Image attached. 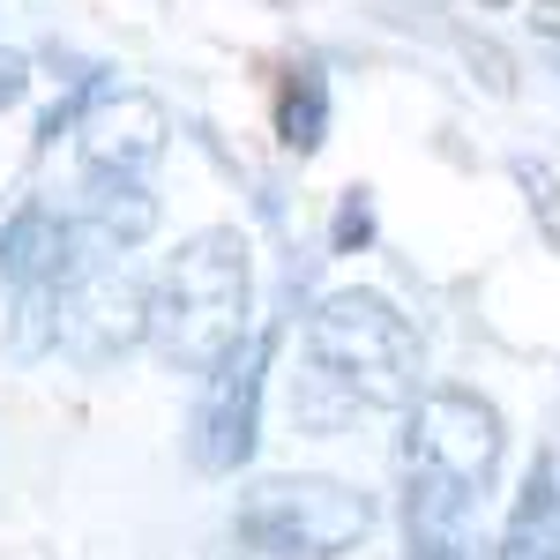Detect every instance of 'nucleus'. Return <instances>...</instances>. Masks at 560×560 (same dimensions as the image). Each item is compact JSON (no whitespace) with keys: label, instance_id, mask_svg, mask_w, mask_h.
Instances as JSON below:
<instances>
[{"label":"nucleus","instance_id":"1","mask_svg":"<svg viewBox=\"0 0 560 560\" xmlns=\"http://www.w3.org/2000/svg\"><path fill=\"white\" fill-rule=\"evenodd\" d=\"M240 337H255V261L240 232H195L165 269L150 277V337L179 374H210L224 351H240Z\"/></svg>","mask_w":560,"mask_h":560},{"label":"nucleus","instance_id":"2","mask_svg":"<svg viewBox=\"0 0 560 560\" xmlns=\"http://www.w3.org/2000/svg\"><path fill=\"white\" fill-rule=\"evenodd\" d=\"M300 345H306L314 382L337 388L345 411H404L419 396V374H427L419 329L382 292H329V300H314Z\"/></svg>","mask_w":560,"mask_h":560},{"label":"nucleus","instance_id":"3","mask_svg":"<svg viewBox=\"0 0 560 560\" xmlns=\"http://www.w3.org/2000/svg\"><path fill=\"white\" fill-rule=\"evenodd\" d=\"M374 493H359L345 478H322V471H277L255 478L232 509V530L240 546L261 560H345L374 538Z\"/></svg>","mask_w":560,"mask_h":560},{"label":"nucleus","instance_id":"4","mask_svg":"<svg viewBox=\"0 0 560 560\" xmlns=\"http://www.w3.org/2000/svg\"><path fill=\"white\" fill-rule=\"evenodd\" d=\"M501 448H509V427L478 388H419L404 404V471L486 493L501 471Z\"/></svg>","mask_w":560,"mask_h":560},{"label":"nucleus","instance_id":"5","mask_svg":"<svg viewBox=\"0 0 560 560\" xmlns=\"http://www.w3.org/2000/svg\"><path fill=\"white\" fill-rule=\"evenodd\" d=\"M269 359H277V337H240V351H224L210 374H202V396H195V419H187V456L195 471L232 478L261 441V396H269Z\"/></svg>","mask_w":560,"mask_h":560},{"label":"nucleus","instance_id":"6","mask_svg":"<svg viewBox=\"0 0 560 560\" xmlns=\"http://www.w3.org/2000/svg\"><path fill=\"white\" fill-rule=\"evenodd\" d=\"M150 337V284L135 269H97L83 261L60 292V329H52V351L83 359V366H105Z\"/></svg>","mask_w":560,"mask_h":560},{"label":"nucleus","instance_id":"7","mask_svg":"<svg viewBox=\"0 0 560 560\" xmlns=\"http://www.w3.org/2000/svg\"><path fill=\"white\" fill-rule=\"evenodd\" d=\"M173 142V120L150 90H90L83 120H75V150H83V173H150Z\"/></svg>","mask_w":560,"mask_h":560},{"label":"nucleus","instance_id":"8","mask_svg":"<svg viewBox=\"0 0 560 560\" xmlns=\"http://www.w3.org/2000/svg\"><path fill=\"white\" fill-rule=\"evenodd\" d=\"M83 261H90L83 232L52 202H23L0 224V284H8V300H60Z\"/></svg>","mask_w":560,"mask_h":560},{"label":"nucleus","instance_id":"9","mask_svg":"<svg viewBox=\"0 0 560 560\" xmlns=\"http://www.w3.org/2000/svg\"><path fill=\"white\" fill-rule=\"evenodd\" d=\"M404 553L411 560H493L478 530V493L448 478L404 471Z\"/></svg>","mask_w":560,"mask_h":560},{"label":"nucleus","instance_id":"10","mask_svg":"<svg viewBox=\"0 0 560 560\" xmlns=\"http://www.w3.org/2000/svg\"><path fill=\"white\" fill-rule=\"evenodd\" d=\"M83 224L105 255H128L158 232V195L150 173H83Z\"/></svg>","mask_w":560,"mask_h":560},{"label":"nucleus","instance_id":"11","mask_svg":"<svg viewBox=\"0 0 560 560\" xmlns=\"http://www.w3.org/2000/svg\"><path fill=\"white\" fill-rule=\"evenodd\" d=\"M493 560H560V471H553V456L530 464L516 509H509L501 538H493Z\"/></svg>","mask_w":560,"mask_h":560},{"label":"nucleus","instance_id":"12","mask_svg":"<svg viewBox=\"0 0 560 560\" xmlns=\"http://www.w3.org/2000/svg\"><path fill=\"white\" fill-rule=\"evenodd\" d=\"M277 142L292 158H314L329 142V68L322 60H292L277 83Z\"/></svg>","mask_w":560,"mask_h":560},{"label":"nucleus","instance_id":"13","mask_svg":"<svg viewBox=\"0 0 560 560\" xmlns=\"http://www.w3.org/2000/svg\"><path fill=\"white\" fill-rule=\"evenodd\" d=\"M509 173H516L523 202H530V217H538V232H546V247L560 255V179H553V165H538V158H516Z\"/></svg>","mask_w":560,"mask_h":560},{"label":"nucleus","instance_id":"14","mask_svg":"<svg viewBox=\"0 0 560 560\" xmlns=\"http://www.w3.org/2000/svg\"><path fill=\"white\" fill-rule=\"evenodd\" d=\"M366 247H374V195L366 187H345L337 224H329V255H366Z\"/></svg>","mask_w":560,"mask_h":560},{"label":"nucleus","instance_id":"15","mask_svg":"<svg viewBox=\"0 0 560 560\" xmlns=\"http://www.w3.org/2000/svg\"><path fill=\"white\" fill-rule=\"evenodd\" d=\"M464 60L478 68V83L493 90V97H509V90H516V68H509V52H501V45H486V38H464Z\"/></svg>","mask_w":560,"mask_h":560},{"label":"nucleus","instance_id":"16","mask_svg":"<svg viewBox=\"0 0 560 560\" xmlns=\"http://www.w3.org/2000/svg\"><path fill=\"white\" fill-rule=\"evenodd\" d=\"M23 90H31V60L23 52H0V105H15Z\"/></svg>","mask_w":560,"mask_h":560},{"label":"nucleus","instance_id":"17","mask_svg":"<svg viewBox=\"0 0 560 560\" xmlns=\"http://www.w3.org/2000/svg\"><path fill=\"white\" fill-rule=\"evenodd\" d=\"M530 31L560 45V0H530Z\"/></svg>","mask_w":560,"mask_h":560},{"label":"nucleus","instance_id":"18","mask_svg":"<svg viewBox=\"0 0 560 560\" xmlns=\"http://www.w3.org/2000/svg\"><path fill=\"white\" fill-rule=\"evenodd\" d=\"M486 8H509V0H486Z\"/></svg>","mask_w":560,"mask_h":560}]
</instances>
